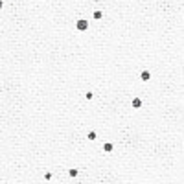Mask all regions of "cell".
Returning <instances> with one entry per match:
<instances>
[{
  "instance_id": "cell-1",
  "label": "cell",
  "mask_w": 184,
  "mask_h": 184,
  "mask_svg": "<svg viewBox=\"0 0 184 184\" xmlns=\"http://www.w3.org/2000/svg\"><path fill=\"white\" fill-rule=\"evenodd\" d=\"M87 28H88L87 20H77V30H87Z\"/></svg>"
},
{
  "instance_id": "cell-2",
  "label": "cell",
  "mask_w": 184,
  "mask_h": 184,
  "mask_svg": "<svg viewBox=\"0 0 184 184\" xmlns=\"http://www.w3.org/2000/svg\"><path fill=\"white\" fill-rule=\"evenodd\" d=\"M140 105H142V101H140L138 98H136V99H133V107H136V109H138Z\"/></svg>"
},
{
  "instance_id": "cell-3",
  "label": "cell",
  "mask_w": 184,
  "mask_h": 184,
  "mask_svg": "<svg viewBox=\"0 0 184 184\" xmlns=\"http://www.w3.org/2000/svg\"><path fill=\"white\" fill-rule=\"evenodd\" d=\"M142 79L147 81V79H149V72H142Z\"/></svg>"
},
{
  "instance_id": "cell-4",
  "label": "cell",
  "mask_w": 184,
  "mask_h": 184,
  "mask_svg": "<svg viewBox=\"0 0 184 184\" xmlns=\"http://www.w3.org/2000/svg\"><path fill=\"white\" fill-rule=\"evenodd\" d=\"M94 19H98V20H99V19H101V11H96V13H94Z\"/></svg>"
},
{
  "instance_id": "cell-5",
  "label": "cell",
  "mask_w": 184,
  "mask_h": 184,
  "mask_svg": "<svg viewBox=\"0 0 184 184\" xmlns=\"http://www.w3.org/2000/svg\"><path fill=\"white\" fill-rule=\"evenodd\" d=\"M105 151H112V144H105Z\"/></svg>"
},
{
  "instance_id": "cell-6",
  "label": "cell",
  "mask_w": 184,
  "mask_h": 184,
  "mask_svg": "<svg viewBox=\"0 0 184 184\" xmlns=\"http://www.w3.org/2000/svg\"><path fill=\"white\" fill-rule=\"evenodd\" d=\"M0 8H2V0H0Z\"/></svg>"
}]
</instances>
